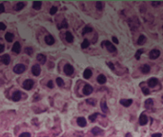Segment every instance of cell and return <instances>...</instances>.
<instances>
[{
  "instance_id": "cell-1",
  "label": "cell",
  "mask_w": 163,
  "mask_h": 137,
  "mask_svg": "<svg viewBox=\"0 0 163 137\" xmlns=\"http://www.w3.org/2000/svg\"><path fill=\"white\" fill-rule=\"evenodd\" d=\"M25 71H26V67L24 65H22V64H17V65H15L14 67V72L15 73H17V74H21Z\"/></svg>"
},
{
  "instance_id": "cell-2",
  "label": "cell",
  "mask_w": 163,
  "mask_h": 137,
  "mask_svg": "<svg viewBox=\"0 0 163 137\" xmlns=\"http://www.w3.org/2000/svg\"><path fill=\"white\" fill-rule=\"evenodd\" d=\"M101 46H102V47L106 46L107 50H108L109 51H111V52H115V51H116V48H115L113 44H111V42H109V41H104V42H102Z\"/></svg>"
},
{
  "instance_id": "cell-3",
  "label": "cell",
  "mask_w": 163,
  "mask_h": 137,
  "mask_svg": "<svg viewBox=\"0 0 163 137\" xmlns=\"http://www.w3.org/2000/svg\"><path fill=\"white\" fill-rule=\"evenodd\" d=\"M34 82L32 79H27V80H25V81L23 82V88H24L25 90H27V91L32 90L33 87H34Z\"/></svg>"
},
{
  "instance_id": "cell-4",
  "label": "cell",
  "mask_w": 163,
  "mask_h": 137,
  "mask_svg": "<svg viewBox=\"0 0 163 137\" xmlns=\"http://www.w3.org/2000/svg\"><path fill=\"white\" fill-rule=\"evenodd\" d=\"M73 68H72V66H71V65H69V64H67V65H65V67H64V73L67 74V75H72V73H73Z\"/></svg>"
},
{
  "instance_id": "cell-5",
  "label": "cell",
  "mask_w": 163,
  "mask_h": 137,
  "mask_svg": "<svg viewBox=\"0 0 163 137\" xmlns=\"http://www.w3.org/2000/svg\"><path fill=\"white\" fill-rule=\"evenodd\" d=\"M160 55V51L158 50H152L151 51H150V53H149V57H150V59H156L158 56Z\"/></svg>"
},
{
  "instance_id": "cell-6",
  "label": "cell",
  "mask_w": 163,
  "mask_h": 137,
  "mask_svg": "<svg viewBox=\"0 0 163 137\" xmlns=\"http://www.w3.org/2000/svg\"><path fill=\"white\" fill-rule=\"evenodd\" d=\"M32 73H33V74H34V76H38V75L40 74V73H41V68H40V67H39L38 65H34L33 68H32Z\"/></svg>"
},
{
  "instance_id": "cell-7",
  "label": "cell",
  "mask_w": 163,
  "mask_h": 137,
  "mask_svg": "<svg viewBox=\"0 0 163 137\" xmlns=\"http://www.w3.org/2000/svg\"><path fill=\"white\" fill-rule=\"evenodd\" d=\"M92 92H93V87H92L91 85L86 84V85L84 86V88H83V93H84L85 95H89V94H91Z\"/></svg>"
},
{
  "instance_id": "cell-8",
  "label": "cell",
  "mask_w": 163,
  "mask_h": 137,
  "mask_svg": "<svg viewBox=\"0 0 163 137\" xmlns=\"http://www.w3.org/2000/svg\"><path fill=\"white\" fill-rule=\"evenodd\" d=\"M147 123H148V117H147L146 114L142 113V114L140 115V117H139V124H140L141 126H145Z\"/></svg>"
},
{
  "instance_id": "cell-9",
  "label": "cell",
  "mask_w": 163,
  "mask_h": 137,
  "mask_svg": "<svg viewBox=\"0 0 163 137\" xmlns=\"http://www.w3.org/2000/svg\"><path fill=\"white\" fill-rule=\"evenodd\" d=\"M13 51L15 52V53H19L21 51V46H20V43L19 42H15L13 46Z\"/></svg>"
},
{
  "instance_id": "cell-10",
  "label": "cell",
  "mask_w": 163,
  "mask_h": 137,
  "mask_svg": "<svg viewBox=\"0 0 163 137\" xmlns=\"http://www.w3.org/2000/svg\"><path fill=\"white\" fill-rule=\"evenodd\" d=\"M77 124H78L79 127H82V128L86 127V125H87L86 119H85L84 117H78V118H77Z\"/></svg>"
},
{
  "instance_id": "cell-11",
  "label": "cell",
  "mask_w": 163,
  "mask_h": 137,
  "mask_svg": "<svg viewBox=\"0 0 163 137\" xmlns=\"http://www.w3.org/2000/svg\"><path fill=\"white\" fill-rule=\"evenodd\" d=\"M132 103H133V100L132 99H121L120 100V104L122 105V106H124V107H130L131 105H132Z\"/></svg>"
},
{
  "instance_id": "cell-12",
  "label": "cell",
  "mask_w": 163,
  "mask_h": 137,
  "mask_svg": "<svg viewBox=\"0 0 163 137\" xmlns=\"http://www.w3.org/2000/svg\"><path fill=\"white\" fill-rule=\"evenodd\" d=\"M10 61H11V58H10V56L8 54H4L3 56H1V62H3V64L9 65Z\"/></svg>"
},
{
  "instance_id": "cell-13",
  "label": "cell",
  "mask_w": 163,
  "mask_h": 137,
  "mask_svg": "<svg viewBox=\"0 0 163 137\" xmlns=\"http://www.w3.org/2000/svg\"><path fill=\"white\" fill-rule=\"evenodd\" d=\"M140 71H141L142 73L147 74V73H150V67H149L148 65H142V66L140 67Z\"/></svg>"
},
{
  "instance_id": "cell-14",
  "label": "cell",
  "mask_w": 163,
  "mask_h": 137,
  "mask_svg": "<svg viewBox=\"0 0 163 137\" xmlns=\"http://www.w3.org/2000/svg\"><path fill=\"white\" fill-rule=\"evenodd\" d=\"M157 83H158V80H157L156 78H151V79H149V81H148V85H149V87H151V88L155 87Z\"/></svg>"
},
{
  "instance_id": "cell-15",
  "label": "cell",
  "mask_w": 163,
  "mask_h": 137,
  "mask_svg": "<svg viewBox=\"0 0 163 137\" xmlns=\"http://www.w3.org/2000/svg\"><path fill=\"white\" fill-rule=\"evenodd\" d=\"M20 98H21V92L19 91H14V93L13 94V100L15 101V102H17V101L20 100Z\"/></svg>"
},
{
  "instance_id": "cell-16",
  "label": "cell",
  "mask_w": 163,
  "mask_h": 137,
  "mask_svg": "<svg viewBox=\"0 0 163 137\" xmlns=\"http://www.w3.org/2000/svg\"><path fill=\"white\" fill-rule=\"evenodd\" d=\"M45 42H46V44H48V45H53V44L54 43V38H53L52 35H47V36L45 37Z\"/></svg>"
},
{
  "instance_id": "cell-17",
  "label": "cell",
  "mask_w": 163,
  "mask_h": 137,
  "mask_svg": "<svg viewBox=\"0 0 163 137\" xmlns=\"http://www.w3.org/2000/svg\"><path fill=\"white\" fill-rule=\"evenodd\" d=\"M36 59H37V61L40 63V64H45L46 63V56L44 55V54H38L37 56H36Z\"/></svg>"
},
{
  "instance_id": "cell-18",
  "label": "cell",
  "mask_w": 163,
  "mask_h": 137,
  "mask_svg": "<svg viewBox=\"0 0 163 137\" xmlns=\"http://www.w3.org/2000/svg\"><path fill=\"white\" fill-rule=\"evenodd\" d=\"M83 76H84L85 79H89V78L92 76V71L90 70V68H86V70L84 71Z\"/></svg>"
},
{
  "instance_id": "cell-19",
  "label": "cell",
  "mask_w": 163,
  "mask_h": 137,
  "mask_svg": "<svg viewBox=\"0 0 163 137\" xmlns=\"http://www.w3.org/2000/svg\"><path fill=\"white\" fill-rule=\"evenodd\" d=\"M106 76L105 75H103V74H100V75H98L97 76V82L99 83V84H105L106 83Z\"/></svg>"
},
{
  "instance_id": "cell-20",
  "label": "cell",
  "mask_w": 163,
  "mask_h": 137,
  "mask_svg": "<svg viewBox=\"0 0 163 137\" xmlns=\"http://www.w3.org/2000/svg\"><path fill=\"white\" fill-rule=\"evenodd\" d=\"M65 37H66V40H67L69 43H72V42L73 41V36H72V34L70 32H66Z\"/></svg>"
},
{
  "instance_id": "cell-21",
  "label": "cell",
  "mask_w": 163,
  "mask_h": 137,
  "mask_svg": "<svg viewBox=\"0 0 163 137\" xmlns=\"http://www.w3.org/2000/svg\"><path fill=\"white\" fill-rule=\"evenodd\" d=\"M102 130L99 128H97V127H96V128H94L93 129H92V133L94 134V135H99V134H102Z\"/></svg>"
},
{
  "instance_id": "cell-22",
  "label": "cell",
  "mask_w": 163,
  "mask_h": 137,
  "mask_svg": "<svg viewBox=\"0 0 163 137\" xmlns=\"http://www.w3.org/2000/svg\"><path fill=\"white\" fill-rule=\"evenodd\" d=\"M25 5H26V3L18 2V3H16V5H15V10H16V11H21V10L25 7Z\"/></svg>"
},
{
  "instance_id": "cell-23",
  "label": "cell",
  "mask_w": 163,
  "mask_h": 137,
  "mask_svg": "<svg viewBox=\"0 0 163 137\" xmlns=\"http://www.w3.org/2000/svg\"><path fill=\"white\" fill-rule=\"evenodd\" d=\"M101 110L103 112H107L108 111V107H107V104H106V101L103 99L101 101Z\"/></svg>"
},
{
  "instance_id": "cell-24",
  "label": "cell",
  "mask_w": 163,
  "mask_h": 137,
  "mask_svg": "<svg viewBox=\"0 0 163 137\" xmlns=\"http://www.w3.org/2000/svg\"><path fill=\"white\" fill-rule=\"evenodd\" d=\"M41 5H42L41 1H34V3H33V8L35 9V10H39L40 7H41Z\"/></svg>"
},
{
  "instance_id": "cell-25",
  "label": "cell",
  "mask_w": 163,
  "mask_h": 137,
  "mask_svg": "<svg viewBox=\"0 0 163 137\" xmlns=\"http://www.w3.org/2000/svg\"><path fill=\"white\" fill-rule=\"evenodd\" d=\"M5 38L8 42H12L14 40V34L12 32H7L6 35H5Z\"/></svg>"
},
{
  "instance_id": "cell-26",
  "label": "cell",
  "mask_w": 163,
  "mask_h": 137,
  "mask_svg": "<svg viewBox=\"0 0 163 137\" xmlns=\"http://www.w3.org/2000/svg\"><path fill=\"white\" fill-rule=\"evenodd\" d=\"M145 42H146V37L144 35H140L139 38H138V40H137L138 45H143Z\"/></svg>"
},
{
  "instance_id": "cell-27",
  "label": "cell",
  "mask_w": 163,
  "mask_h": 137,
  "mask_svg": "<svg viewBox=\"0 0 163 137\" xmlns=\"http://www.w3.org/2000/svg\"><path fill=\"white\" fill-rule=\"evenodd\" d=\"M89 45H90L89 40H88V39H84V41L82 42V44H81V47H82L83 49H86V48L89 47Z\"/></svg>"
},
{
  "instance_id": "cell-28",
  "label": "cell",
  "mask_w": 163,
  "mask_h": 137,
  "mask_svg": "<svg viewBox=\"0 0 163 137\" xmlns=\"http://www.w3.org/2000/svg\"><path fill=\"white\" fill-rule=\"evenodd\" d=\"M93 32V28H91V27H89V26H86V27L83 29V34L89 33V32Z\"/></svg>"
},
{
  "instance_id": "cell-29",
  "label": "cell",
  "mask_w": 163,
  "mask_h": 137,
  "mask_svg": "<svg viewBox=\"0 0 163 137\" xmlns=\"http://www.w3.org/2000/svg\"><path fill=\"white\" fill-rule=\"evenodd\" d=\"M153 106V99H147L145 101V108H150Z\"/></svg>"
},
{
  "instance_id": "cell-30",
  "label": "cell",
  "mask_w": 163,
  "mask_h": 137,
  "mask_svg": "<svg viewBox=\"0 0 163 137\" xmlns=\"http://www.w3.org/2000/svg\"><path fill=\"white\" fill-rule=\"evenodd\" d=\"M96 9H97L98 11H101V10L103 9V3H102L101 1H97V2L96 3Z\"/></svg>"
},
{
  "instance_id": "cell-31",
  "label": "cell",
  "mask_w": 163,
  "mask_h": 137,
  "mask_svg": "<svg viewBox=\"0 0 163 137\" xmlns=\"http://www.w3.org/2000/svg\"><path fill=\"white\" fill-rule=\"evenodd\" d=\"M25 52H26L28 55H32L33 52H34V50H33L31 47H27V48H25Z\"/></svg>"
},
{
  "instance_id": "cell-32",
  "label": "cell",
  "mask_w": 163,
  "mask_h": 137,
  "mask_svg": "<svg viewBox=\"0 0 163 137\" xmlns=\"http://www.w3.org/2000/svg\"><path fill=\"white\" fill-rule=\"evenodd\" d=\"M56 84H57L59 87H63V86H64V81H63L60 77H58V78H56Z\"/></svg>"
},
{
  "instance_id": "cell-33",
  "label": "cell",
  "mask_w": 163,
  "mask_h": 137,
  "mask_svg": "<svg viewBox=\"0 0 163 137\" xmlns=\"http://www.w3.org/2000/svg\"><path fill=\"white\" fill-rule=\"evenodd\" d=\"M68 24H67V21L66 20H63L62 21V23H61V25H59L58 26V28H61V29H63V28H68Z\"/></svg>"
},
{
  "instance_id": "cell-34",
  "label": "cell",
  "mask_w": 163,
  "mask_h": 137,
  "mask_svg": "<svg viewBox=\"0 0 163 137\" xmlns=\"http://www.w3.org/2000/svg\"><path fill=\"white\" fill-rule=\"evenodd\" d=\"M97 115H98V113H94V114H92V115H90L89 116V119H90V121H92V122H94L96 119V117H97Z\"/></svg>"
},
{
  "instance_id": "cell-35",
  "label": "cell",
  "mask_w": 163,
  "mask_h": 137,
  "mask_svg": "<svg viewBox=\"0 0 163 137\" xmlns=\"http://www.w3.org/2000/svg\"><path fill=\"white\" fill-rule=\"evenodd\" d=\"M88 104H90V105H93V106H95L96 104V101L95 100V99H87V101H86Z\"/></svg>"
},
{
  "instance_id": "cell-36",
  "label": "cell",
  "mask_w": 163,
  "mask_h": 137,
  "mask_svg": "<svg viewBox=\"0 0 163 137\" xmlns=\"http://www.w3.org/2000/svg\"><path fill=\"white\" fill-rule=\"evenodd\" d=\"M142 52H143V50H138L136 51V54H135V58H136L137 60L139 59V57H140V54H141Z\"/></svg>"
},
{
  "instance_id": "cell-37",
  "label": "cell",
  "mask_w": 163,
  "mask_h": 137,
  "mask_svg": "<svg viewBox=\"0 0 163 137\" xmlns=\"http://www.w3.org/2000/svg\"><path fill=\"white\" fill-rule=\"evenodd\" d=\"M19 137H31V133L29 132H23L19 135Z\"/></svg>"
},
{
  "instance_id": "cell-38",
  "label": "cell",
  "mask_w": 163,
  "mask_h": 137,
  "mask_svg": "<svg viewBox=\"0 0 163 137\" xmlns=\"http://www.w3.org/2000/svg\"><path fill=\"white\" fill-rule=\"evenodd\" d=\"M56 12H57V8H56V7H52V9H51V11H50V14H54Z\"/></svg>"
},
{
  "instance_id": "cell-39",
  "label": "cell",
  "mask_w": 163,
  "mask_h": 137,
  "mask_svg": "<svg viewBox=\"0 0 163 137\" xmlns=\"http://www.w3.org/2000/svg\"><path fill=\"white\" fill-rule=\"evenodd\" d=\"M142 91H143V93H144L145 95L150 94V91H149V89H147V88H142Z\"/></svg>"
},
{
  "instance_id": "cell-40",
  "label": "cell",
  "mask_w": 163,
  "mask_h": 137,
  "mask_svg": "<svg viewBox=\"0 0 163 137\" xmlns=\"http://www.w3.org/2000/svg\"><path fill=\"white\" fill-rule=\"evenodd\" d=\"M4 30H6V25L2 22H0V31H4Z\"/></svg>"
},
{
  "instance_id": "cell-41",
  "label": "cell",
  "mask_w": 163,
  "mask_h": 137,
  "mask_svg": "<svg viewBox=\"0 0 163 137\" xmlns=\"http://www.w3.org/2000/svg\"><path fill=\"white\" fill-rule=\"evenodd\" d=\"M107 65L112 68L113 71H115V66H114V64H113V63H111V62H107Z\"/></svg>"
},
{
  "instance_id": "cell-42",
  "label": "cell",
  "mask_w": 163,
  "mask_h": 137,
  "mask_svg": "<svg viewBox=\"0 0 163 137\" xmlns=\"http://www.w3.org/2000/svg\"><path fill=\"white\" fill-rule=\"evenodd\" d=\"M47 86H48L50 89H53V81H49Z\"/></svg>"
},
{
  "instance_id": "cell-43",
  "label": "cell",
  "mask_w": 163,
  "mask_h": 137,
  "mask_svg": "<svg viewBox=\"0 0 163 137\" xmlns=\"http://www.w3.org/2000/svg\"><path fill=\"white\" fill-rule=\"evenodd\" d=\"M5 11V7L3 4H0V14H2L3 12Z\"/></svg>"
},
{
  "instance_id": "cell-44",
  "label": "cell",
  "mask_w": 163,
  "mask_h": 137,
  "mask_svg": "<svg viewBox=\"0 0 163 137\" xmlns=\"http://www.w3.org/2000/svg\"><path fill=\"white\" fill-rule=\"evenodd\" d=\"M4 50H5V46L3 44H0V53H1Z\"/></svg>"
},
{
  "instance_id": "cell-45",
  "label": "cell",
  "mask_w": 163,
  "mask_h": 137,
  "mask_svg": "<svg viewBox=\"0 0 163 137\" xmlns=\"http://www.w3.org/2000/svg\"><path fill=\"white\" fill-rule=\"evenodd\" d=\"M152 137H161V134L160 133H153L152 135Z\"/></svg>"
},
{
  "instance_id": "cell-46",
  "label": "cell",
  "mask_w": 163,
  "mask_h": 137,
  "mask_svg": "<svg viewBox=\"0 0 163 137\" xmlns=\"http://www.w3.org/2000/svg\"><path fill=\"white\" fill-rule=\"evenodd\" d=\"M113 41H114L115 44H118V40H117V38H116V37H115V36L113 37Z\"/></svg>"
},
{
  "instance_id": "cell-47",
  "label": "cell",
  "mask_w": 163,
  "mask_h": 137,
  "mask_svg": "<svg viewBox=\"0 0 163 137\" xmlns=\"http://www.w3.org/2000/svg\"><path fill=\"white\" fill-rule=\"evenodd\" d=\"M125 137H133V136H132V134H131V133H127V134L125 135Z\"/></svg>"
},
{
  "instance_id": "cell-48",
  "label": "cell",
  "mask_w": 163,
  "mask_h": 137,
  "mask_svg": "<svg viewBox=\"0 0 163 137\" xmlns=\"http://www.w3.org/2000/svg\"><path fill=\"white\" fill-rule=\"evenodd\" d=\"M162 102H163V96H162Z\"/></svg>"
},
{
  "instance_id": "cell-49",
  "label": "cell",
  "mask_w": 163,
  "mask_h": 137,
  "mask_svg": "<svg viewBox=\"0 0 163 137\" xmlns=\"http://www.w3.org/2000/svg\"><path fill=\"white\" fill-rule=\"evenodd\" d=\"M162 29H163V28H162Z\"/></svg>"
}]
</instances>
